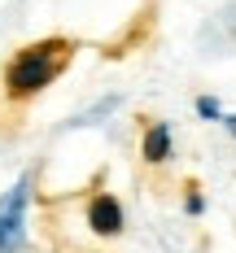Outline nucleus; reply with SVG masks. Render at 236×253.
<instances>
[{"label": "nucleus", "instance_id": "obj_1", "mask_svg": "<svg viewBox=\"0 0 236 253\" xmlns=\"http://www.w3.org/2000/svg\"><path fill=\"white\" fill-rule=\"evenodd\" d=\"M66 61H70V40H40V44L22 48L9 61V70H4L9 96H13V101H26V96L44 92L52 79L61 75Z\"/></svg>", "mask_w": 236, "mask_h": 253}, {"label": "nucleus", "instance_id": "obj_2", "mask_svg": "<svg viewBox=\"0 0 236 253\" xmlns=\"http://www.w3.org/2000/svg\"><path fill=\"white\" fill-rule=\"evenodd\" d=\"M26 201H31V179H18L0 197V253H22L26 240Z\"/></svg>", "mask_w": 236, "mask_h": 253}, {"label": "nucleus", "instance_id": "obj_3", "mask_svg": "<svg viewBox=\"0 0 236 253\" xmlns=\"http://www.w3.org/2000/svg\"><path fill=\"white\" fill-rule=\"evenodd\" d=\"M88 227L96 231V236H118L123 231V205H118L114 192L92 197V205H88Z\"/></svg>", "mask_w": 236, "mask_h": 253}, {"label": "nucleus", "instance_id": "obj_4", "mask_svg": "<svg viewBox=\"0 0 236 253\" xmlns=\"http://www.w3.org/2000/svg\"><path fill=\"white\" fill-rule=\"evenodd\" d=\"M171 149H175L171 126H166V123H149V131H144V144H140L144 162H166V157H171Z\"/></svg>", "mask_w": 236, "mask_h": 253}, {"label": "nucleus", "instance_id": "obj_5", "mask_svg": "<svg viewBox=\"0 0 236 253\" xmlns=\"http://www.w3.org/2000/svg\"><path fill=\"white\" fill-rule=\"evenodd\" d=\"M197 114L201 118H219V101L214 96H197Z\"/></svg>", "mask_w": 236, "mask_h": 253}, {"label": "nucleus", "instance_id": "obj_6", "mask_svg": "<svg viewBox=\"0 0 236 253\" xmlns=\"http://www.w3.org/2000/svg\"><path fill=\"white\" fill-rule=\"evenodd\" d=\"M201 210H206V201H201V197L192 192V197H188V214H201Z\"/></svg>", "mask_w": 236, "mask_h": 253}, {"label": "nucleus", "instance_id": "obj_7", "mask_svg": "<svg viewBox=\"0 0 236 253\" xmlns=\"http://www.w3.org/2000/svg\"><path fill=\"white\" fill-rule=\"evenodd\" d=\"M223 123H228V131H232V135H236V114H228V118H223Z\"/></svg>", "mask_w": 236, "mask_h": 253}]
</instances>
